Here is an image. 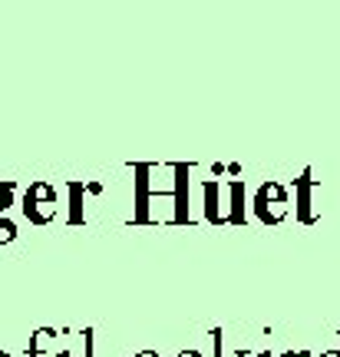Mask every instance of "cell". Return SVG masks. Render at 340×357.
Here are the masks:
<instances>
[{"instance_id":"cell-9","label":"cell","mask_w":340,"mask_h":357,"mask_svg":"<svg viewBox=\"0 0 340 357\" xmlns=\"http://www.w3.org/2000/svg\"><path fill=\"white\" fill-rule=\"evenodd\" d=\"M83 347H86V357H93V331H83Z\"/></svg>"},{"instance_id":"cell-3","label":"cell","mask_w":340,"mask_h":357,"mask_svg":"<svg viewBox=\"0 0 340 357\" xmlns=\"http://www.w3.org/2000/svg\"><path fill=\"white\" fill-rule=\"evenodd\" d=\"M231 215H235V202H231V182L222 185V182H205V218L215 222V225H231Z\"/></svg>"},{"instance_id":"cell-8","label":"cell","mask_w":340,"mask_h":357,"mask_svg":"<svg viewBox=\"0 0 340 357\" xmlns=\"http://www.w3.org/2000/svg\"><path fill=\"white\" fill-rule=\"evenodd\" d=\"M17 238V225H13L10 218H0V245H7Z\"/></svg>"},{"instance_id":"cell-7","label":"cell","mask_w":340,"mask_h":357,"mask_svg":"<svg viewBox=\"0 0 340 357\" xmlns=\"http://www.w3.org/2000/svg\"><path fill=\"white\" fill-rule=\"evenodd\" d=\"M70 192H73V215H70V222H73V225H79V222H83V212H79V192H83V185H79V182H73V185H70Z\"/></svg>"},{"instance_id":"cell-1","label":"cell","mask_w":340,"mask_h":357,"mask_svg":"<svg viewBox=\"0 0 340 357\" xmlns=\"http://www.w3.org/2000/svg\"><path fill=\"white\" fill-rule=\"evenodd\" d=\"M254 215L261 218L265 225H281L291 215V199L288 189L281 182H265L258 195H254Z\"/></svg>"},{"instance_id":"cell-11","label":"cell","mask_w":340,"mask_h":357,"mask_svg":"<svg viewBox=\"0 0 340 357\" xmlns=\"http://www.w3.org/2000/svg\"><path fill=\"white\" fill-rule=\"evenodd\" d=\"M136 357H162V354H155V351H139Z\"/></svg>"},{"instance_id":"cell-5","label":"cell","mask_w":340,"mask_h":357,"mask_svg":"<svg viewBox=\"0 0 340 357\" xmlns=\"http://www.w3.org/2000/svg\"><path fill=\"white\" fill-rule=\"evenodd\" d=\"M231 202H235L231 225H245V182L241 178H231Z\"/></svg>"},{"instance_id":"cell-6","label":"cell","mask_w":340,"mask_h":357,"mask_svg":"<svg viewBox=\"0 0 340 357\" xmlns=\"http://www.w3.org/2000/svg\"><path fill=\"white\" fill-rule=\"evenodd\" d=\"M13 205V182L7 178V182H0V218H3V212Z\"/></svg>"},{"instance_id":"cell-10","label":"cell","mask_w":340,"mask_h":357,"mask_svg":"<svg viewBox=\"0 0 340 357\" xmlns=\"http://www.w3.org/2000/svg\"><path fill=\"white\" fill-rule=\"evenodd\" d=\"M235 357H271V351H238Z\"/></svg>"},{"instance_id":"cell-14","label":"cell","mask_w":340,"mask_h":357,"mask_svg":"<svg viewBox=\"0 0 340 357\" xmlns=\"http://www.w3.org/2000/svg\"><path fill=\"white\" fill-rule=\"evenodd\" d=\"M0 357H10V354H7V351H0Z\"/></svg>"},{"instance_id":"cell-13","label":"cell","mask_w":340,"mask_h":357,"mask_svg":"<svg viewBox=\"0 0 340 357\" xmlns=\"http://www.w3.org/2000/svg\"><path fill=\"white\" fill-rule=\"evenodd\" d=\"M317 357H340V351H324V354H317Z\"/></svg>"},{"instance_id":"cell-4","label":"cell","mask_w":340,"mask_h":357,"mask_svg":"<svg viewBox=\"0 0 340 357\" xmlns=\"http://www.w3.org/2000/svg\"><path fill=\"white\" fill-rule=\"evenodd\" d=\"M294 195H298V205H294V215L301 218L304 225H314L317 222V212H314V176L311 169H304L301 176L294 178Z\"/></svg>"},{"instance_id":"cell-2","label":"cell","mask_w":340,"mask_h":357,"mask_svg":"<svg viewBox=\"0 0 340 357\" xmlns=\"http://www.w3.org/2000/svg\"><path fill=\"white\" fill-rule=\"evenodd\" d=\"M24 212L33 225H50L56 218V189L50 182H33L24 195Z\"/></svg>"},{"instance_id":"cell-12","label":"cell","mask_w":340,"mask_h":357,"mask_svg":"<svg viewBox=\"0 0 340 357\" xmlns=\"http://www.w3.org/2000/svg\"><path fill=\"white\" fill-rule=\"evenodd\" d=\"M176 357H202L199 351H182V354H176Z\"/></svg>"}]
</instances>
